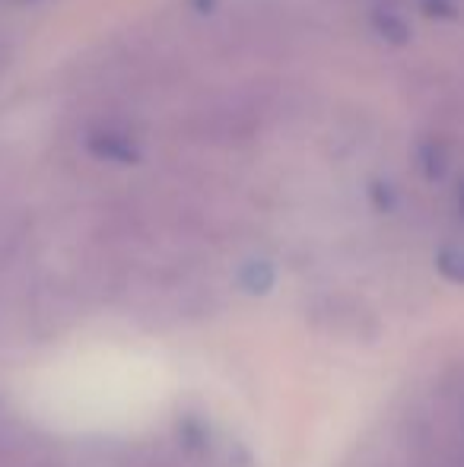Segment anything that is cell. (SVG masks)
I'll return each instance as SVG.
<instances>
[{
  "label": "cell",
  "mask_w": 464,
  "mask_h": 467,
  "mask_svg": "<svg viewBox=\"0 0 464 467\" xmlns=\"http://www.w3.org/2000/svg\"><path fill=\"white\" fill-rule=\"evenodd\" d=\"M439 267L446 277L464 283V248H446L439 258Z\"/></svg>",
  "instance_id": "obj_1"
}]
</instances>
